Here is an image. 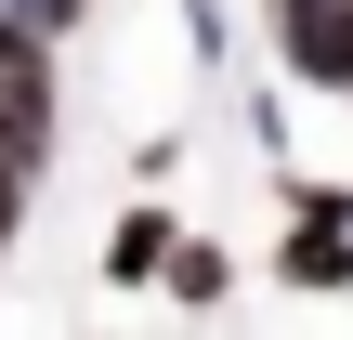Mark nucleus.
Segmentation results:
<instances>
[{"label": "nucleus", "instance_id": "obj_1", "mask_svg": "<svg viewBox=\"0 0 353 340\" xmlns=\"http://www.w3.org/2000/svg\"><path fill=\"white\" fill-rule=\"evenodd\" d=\"M39 170H52V66L26 52V66H0V183L26 197Z\"/></svg>", "mask_w": 353, "mask_h": 340}, {"label": "nucleus", "instance_id": "obj_2", "mask_svg": "<svg viewBox=\"0 0 353 340\" xmlns=\"http://www.w3.org/2000/svg\"><path fill=\"white\" fill-rule=\"evenodd\" d=\"M275 52H288V79L353 92V0H275Z\"/></svg>", "mask_w": 353, "mask_h": 340}, {"label": "nucleus", "instance_id": "obj_3", "mask_svg": "<svg viewBox=\"0 0 353 340\" xmlns=\"http://www.w3.org/2000/svg\"><path fill=\"white\" fill-rule=\"evenodd\" d=\"M170 236H183V223H170L157 197H144V210H118V236H105V275H118V288H157V262H170Z\"/></svg>", "mask_w": 353, "mask_h": 340}, {"label": "nucleus", "instance_id": "obj_4", "mask_svg": "<svg viewBox=\"0 0 353 340\" xmlns=\"http://www.w3.org/2000/svg\"><path fill=\"white\" fill-rule=\"evenodd\" d=\"M157 288H170V301H183V314H210V301H223V288H236V262H223V249H210V236H170V262H157Z\"/></svg>", "mask_w": 353, "mask_h": 340}, {"label": "nucleus", "instance_id": "obj_5", "mask_svg": "<svg viewBox=\"0 0 353 340\" xmlns=\"http://www.w3.org/2000/svg\"><path fill=\"white\" fill-rule=\"evenodd\" d=\"M0 13H26V26H39V39H65V26H79V13H92V0H0Z\"/></svg>", "mask_w": 353, "mask_h": 340}, {"label": "nucleus", "instance_id": "obj_6", "mask_svg": "<svg viewBox=\"0 0 353 340\" xmlns=\"http://www.w3.org/2000/svg\"><path fill=\"white\" fill-rule=\"evenodd\" d=\"M26 52H39V26H26V13H0V66H26Z\"/></svg>", "mask_w": 353, "mask_h": 340}, {"label": "nucleus", "instance_id": "obj_7", "mask_svg": "<svg viewBox=\"0 0 353 340\" xmlns=\"http://www.w3.org/2000/svg\"><path fill=\"white\" fill-rule=\"evenodd\" d=\"M13 223H26V197H13V183H0V249H13Z\"/></svg>", "mask_w": 353, "mask_h": 340}]
</instances>
